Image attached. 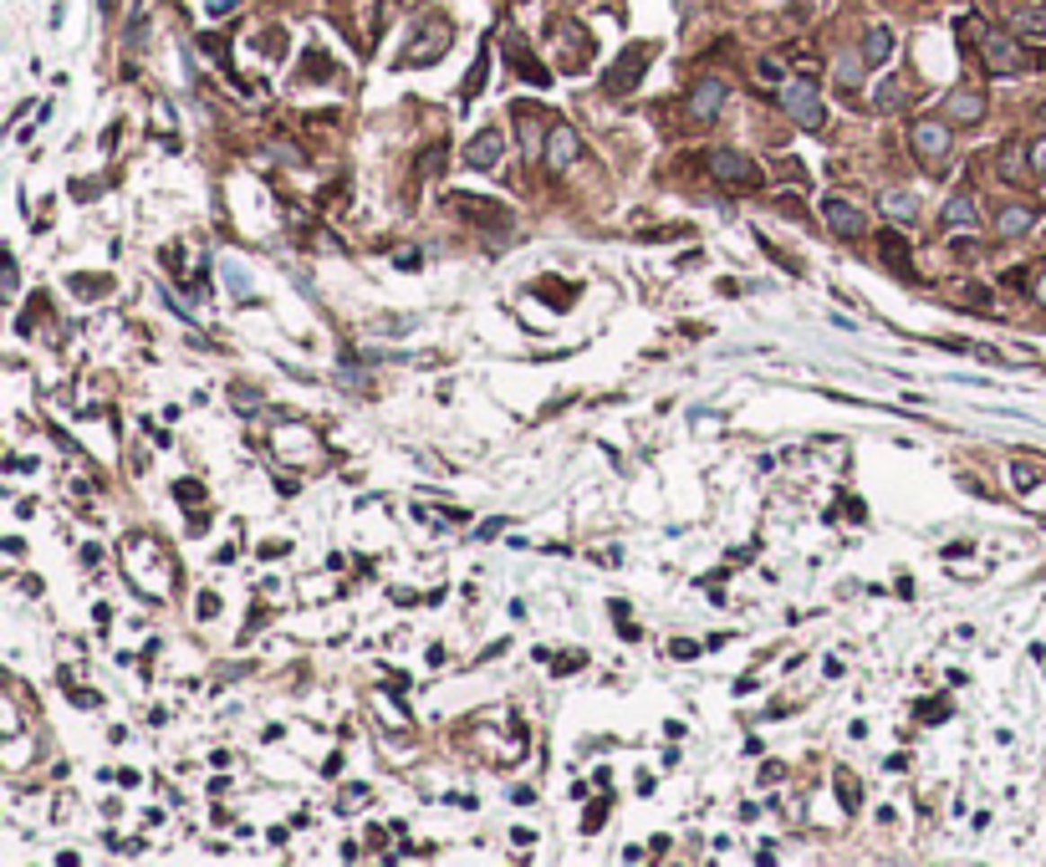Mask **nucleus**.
Returning a JSON list of instances; mask_svg holds the SVG:
<instances>
[{
    "mask_svg": "<svg viewBox=\"0 0 1046 867\" xmlns=\"http://www.w3.org/2000/svg\"><path fill=\"white\" fill-rule=\"evenodd\" d=\"M1031 169H1036V173H1046V133H1042V138H1036V143H1031Z\"/></svg>",
    "mask_w": 1046,
    "mask_h": 867,
    "instance_id": "4c0bfd02",
    "label": "nucleus"
},
{
    "mask_svg": "<svg viewBox=\"0 0 1046 867\" xmlns=\"http://www.w3.org/2000/svg\"><path fill=\"white\" fill-rule=\"evenodd\" d=\"M235 409H261V394L255 388H235Z\"/></svg>",
    "mask_w": 1046,
    "mask_h": 867,
    "instance_id": "a19ab883",
    "label": "nucleus"
},
{
    "mask_svg": "<svg viewBox=\"0 0 1046 867\" xmlns=\"http://www.w3.org/2000/svg\"><path fill=\"white\" fill-rule=\"evenodd\" d=\"M996 173L1006 179V184H1021L1026 173H1036V169H1031V148H1021V143H1006V148H1000V158H996Z\"/></svg>",
    "mask_w": 1046,
    "mask_h": 867,
    "instance_id": "f3484780",
    "label": "nucleus"
},
{
    "mask_svg": "<svg viewBox=\"0 0 1046 867\" xmlns=\"http://www.w3.org/2000/svg\"><path fill=\"white\" fill-rule=\"evenodd\" d=\"M501 158H506V133L501 128H480L475 138H470V148H465V164L470 169H501Z\"/></svg>",
    "mask_w": 1046,
    "mask_h": 867,
    "instance_id": "9b49d317",
    "label": "nucleus"
},
{
    "mask_svg": "<svg viewBox=\"0 0 1046 867\" xmlns=\"http://www.w3.org/2000/svg\"><path fill=\"white\" fill-rule=\"evenodd\" d=\"M950 251H954V255H960V261H970V255H975V240H954V245H950Z\"/></svg>",
    "mask_w": 1046,
    "mask_h": 867,
    "instance_id": "c03bdc74",
    "label": "nucleus"
},
{
    "mask_svg": "<svg viewBox=\"0 0 1046 867\" xmlns=\"http://www.w3.org/2000/svg\"><path fill=\"white\" fill-rule=\"evenodd\" d=\"M756 72H761V82H781V66L776 62H761Z\"/></svg>",
    "mask_w": 1046,
    "mask_h": 867,
    "instance_id": "37998d69",
    "label": "nucleus"
},
{
    "mask_svg": "<svg viewBox=\"0 0 1046 867\" xmlns=\"http://www.w3.org/2000/svg\"><path fill=\"white\" fill-rule=\"evenodd\" d=\"M510 118H516V133H521V154H526V158H541V154H546V133H541L536 108L516 102V108H510Z\"/></svg>",
    "mask_w": 1046,
    "mask_h": 867,
    "instance_id": "2eb2a0df",
    "label": "nucleus"
},
{
    "mask_svg": "<svg viewBox=\"0 0 1046 867\" xmlns=\"http://www.w3.org/2000/svg\"><path fill=\"white\" fill-rule=\"evenodd\" d=\"M919 714H924V725H944V720H950V704H944V699H924Z\"/></svg>",
    "mask_w": 1046,
    "mask_h": 867,
    "instance_id": "7c9ffc66",
    "label": "nucleus"
},
{
    "mask_svg": "<svg viewBox=\"0 0 1046 867\" xmlns=\"http://www.w3.org/2000/svg\"><path fill=\"white\" fill-rule=\"evenodd\" d=\"M980 57H985V66H990L996 77H1015V72H1036V66H1042L1036 51H1026L1015 36L985 26V21H980Z\"/></svg>",
    "mask_w": 1046,
    "mask_h": 867,
    "instance_id": "f257e3e1",
    "label": "nucleus"
},
{
    "mask_svg": "<svg viewBox=\"0 0 1046 867\" xmlns=\"http://www.w3.org/2000/svg\"><path fill=\"white\" fill-rule=\"evenodd\" d=\"M939 225H944V230H980V205H975V194H954L950 205L939 209Z\"/></svg>",
    "mask_w": 1046,
    "mask_h": 867,
    "instance_id": "dca6fc26",
    "label": "nucleus"
},
{
    "mask_svg": "<svg viewBox=\"0 0 1046 867\" xmlns=\"http://www.w3.org/2000/svg\"><path fill=\"white\" fill-rule=\"evenodd\" d=\"M31 312H41V316L51 312V296H47V291H41V296H31ZM21 332H31V316H26V322H21Z\"/></svg>",
    "mask_w": 1046,
    "mask_h": 867,
    "instance_id": "ea45409f",
    "label": "nucleus"
},
{
    "mask_svg": "<svg viewBox=\"0 0 1046 867\" xmlns=\"http://www.w3.org/2000/svg\"><path fill=\"white\" fill-rule=\"evenodd\" d=\"M72 199H97V179H72Z\"/></svg>",
    "mask_w": 1046,
    "mask_h": 867,
    "instance_id": "e433bc0d",
    "label": "nucleus"
},
{
    "mask_svg": "<svg viewBox=\"0 0 1046 867\" xmlns=\"http://www.w3.org/2000/svg\"><path fill=\"white\" fill-rule=\"evenodd\" d=\"M1026 286H1031V296H1036V301H1042V306H1046V266H1036V270H1031V276H1026Z\"/></svg>",
    "mask_w": 1046,
    "mask_h": 867,
    "instance_id": "c9c22d12",
    "label": "nucleus"
},
{
    "mask_svg": "<svg viewBox=\"0 0 1046 867\" xmlns=\"http://www.w3.org/2000/svg\"><path fill=\"white\" fill-rule=\"evenodd\" d=\"M725 97H730V87L720 77H699L695 87H689V118H695L699 128H710L714 118H720V108H725Z\"/></svg>",
    "mask_w": 1046,
    "mask_h": 867,
    "instance_id": "9d476101",
    "label": "nucleus"
},
{
    "mask_svg": "<svg viewBox=\"0 0 1046 867\" xmlns=\"http://www.w3.org/2000/svg\"><path fill=\"white\" fill-rule=\"evenodd\" d=\"M485 66H491V47H480V62L470 66V77H465V102H475V93L485 87Z\"/></svg>",
    "mask_w": 1046,
    "mask_h": 867,
    "instance_id": "cd10ccee",
    "label": "nucleus"
},
{
    "mask_svg": "<svg viewBox=\"0 0 1046 867\" xmlns=\"http://www.w3.org/2000/svg\"><path fill=\"white\" fill-rule=\"evenodd\" d=\"M863 66H868L863 57H842V62H838V87H842V93L863 87Z\"/></svg>",
    "mask_w": 1046,
    "mask_h": 867,
    "instance_id": "393cba45",
    "label": "nucleus"
},
{
    "mask_svg": "<svg viewBox=\"0 0 1046 867\" xmlns=\"http://www.w3.org/2000/svg\"><path fill=\"white\" fill-rule=\"evenodd\" d=\"M653 51H659L653 41H634V47H623V51H618V62H613V72L603 77V93H607V97L634 93L638 82H643V72H649Z\"/></svg>",
    "mask_w": 1046,
    "mask_h": 867,
    "instance_id": "20e7f679",
    "label": "nucleus"
},
{
    "mask_svg": "<svg viewBox=\"0 0 1046 867\" xmlns=\"http://www.w3.org/2000/svg\"><path fill=\"white\" fill-rule=\"evenodd\" d=\"M1015 31H1021V36H1036V41H1046V5H1026V11L1015 16Z\"/></svg>",
    "mask_w": 1046,
    "mask_h": 867,
    "instance_id": "5701e85b",
    "label": "nucleus"
},
{
    "mask_svg": "<svg viewBox=\"0 0 1046 867\" xmlns=\"http://www.w3.org/2000/svg\"><path fill=\"white\" fill-rule=\"evenodd\" d=\"M302 66H306V82H327V77H337V62H332V57H322L317 47H312V51L302 57Z\"/></svg>",
    "mask_w": 1046,
    "mask_h": 867,
    "instance_id": "b1692460",
    "label": "nucleus"
},
{
    "mask_svg": "<svg viewBox=\"0 0 1046 867\" xmlns=\"http://www.w3.org/2000/svg\"><path fill=\"white\" fill-rule=\"evenodd\" d=\"M781 112H786V118L802 128V133H822V128H827L822 93H817V82H811V77L781 82Z\"/></svg>",
    "mask_w": 1046,
    "mask_h": 867,
    "instance_id": "f03ea898",
    "label": "nucleus"
},
{
    "mask_svg": "<svg viewBox=\"0 0 1046 867\" xmlns=\"http://www.w3.org/2000/svg\"><path fill=\"white\" fill-rule=\"evenodd\" d=\"M888 57H893V31L888 26H868V36H863V62L883 66Z\"/></svg>",
    "mask_w": 1046,
    "mask_h": 867,
    "instance_id": "6ab92c4d",
    "label": "nucleus"
},
{
    "mask_svg": "<svg viewBox=\"0 0 1046 867\" xmlns=\"http://www.w3.org/2000/svg\"><path fill=\"white\" fill-rule=\"evenodd\" d=\"M838 796H842V811H857L863 806V786L853 781V771H838Z\"/></svg>",
    "mask_w": 1046,
    "mask_h": 867,
    "instance_id": "bb28decb",
    "label": "nucleus"
},
{
    "mask_svg": "<svg viewBox=\"0 0 1046 867\" xmlns=\"http://www.w3.org/2000/svg\"><path fill=\"white\" fill-rule=\"evenodd\" d=\"M669 653H674V659H695V653H699V643H674V648H669Z\"/></svg>",
    "mask_w": 1046,
    "mask_h": 867,
    "instance_id": "a18cd8bd",
    "label": "nucleus"
},
{
    "mask_svg": "<svg viewBox=\"0 0 1046 867\" xmlns=\"http://www.w3.org/2000/svg\"><path fill=\"white\" fill-rule=\"evenodd\" d=\"M506 62L516 66V77H521V82H531V87H541V93L552 87V72H546V66H541L536 57L526 51V41H521V36H506Z\"/></svg>",
    "mask_w": 1046,
    "mask_h": 867,
    "instance_id": "f8f14e48",
    "label": "nucleus"
},
{
    "mask_svg": "<svg viewBox=\"0 0 1046 867\" xmlns=\"http://www.w3.org/2000/svg\"><path fill=\"white\" fill-rule=\"evenodd\" d=\"M235 5H245V0H209V5H205V16H230Z\"/></svg>",
    "mask_w": 1046,
    "mask_h": 867,
    "instance_id": "58836bf2",
    "label": "nucleus"
},
{
    "mask_svg": "<svg viewBox=\"0 0 1046 867\" xmlns=\"http://www.w3.org/2000/svg\"><path fill=\"white\" fill-rule=\"evenodd\" d=\"M449 47H455V26H449V21H424V26H419V36H413L409 47H403L398 66H434Z\"/></svg>",
    "mask_w": 1046,
    "mask_h": 867,
    "instance_id": "39448f33",
    "label": "nucleus"
},
{
    "mask_svg": "<svg viewBox=\"0 0 1046 867\" xmlns=\"http://www.w3.org/2000/svg\"><path fill=\"white\" fill-rule=\"evenodd\" d=\"M174 500H184V505H190V500H205V485H199V480H179V485H174Z\"/></svg>",
    "mask_w": 1046,
    "mask_h": 867,
    "instance_id": "473e14b6",
    "label": "nucleus"
},
{
    "mask_svg": "<svg viewBox=\"0 0 1046 867\" xmlns=\"http://www.w3.org/2000/svg\"><path fill=\"white\" fill-rule=\"evenodd\" d=\"M562 47H567V62H572V72H582V62L592 57V36L582 31V26H572V31H562Z\"/></svg>",
    "mask_w": 1046,
    "mask_h": 867,
    "instance_id": "412c9836",
    "label": "nucleus"
},
{
    "mask_svg": "<svg viewBox=\"0 0 1046 867\" xmlns=\"http://www.w3.org/2000/svg\"><path fill=\"white\" fill-rule=\"evenodd\" d=\"M607 806H613V796H603V801H592V806H587L582 832H598V827H603V821H607Z\"/></svg>",
    "mask_w": 1046,
    "mask_h": 867,
    "instance_id": "c756f323",
    "label": "nucleus"
},
{
    "mask_svg": "<svg viewBox=\"0 0 1046 867\" xmlns=\"http://www.w3.org/2000/svg\"><path fill=\"white\" fill-rule=\"evenodd\" d=\"M878 251H883V261L899 270L904 281H919V270H914V251H909V240L899 235V230H878Z\"/></svg>",
    "mask_w": 1046,
    "mask_h": 867,
    "instance_id": "4468645a",
    "label": "nucleus"
},
{
    "mask_svg": "<svg viewBox=\"0 0 1046 867\" xmlns=\"http://www.w3.org/2000/svg\"><path fill=\"white\" fill-rule=\"evenodd\" d=\"M194 613L205 617V623H209V617H220V597H215V592H199V602H194Z\"/></svg>",
    "mask_w": 1046,
    "mask_h": 867,
    "instance_id": "f704fd0d",
    "label": "nucleus"
},
{
    "mask_svg": "<svg viewBox=\"0 0 1046 867\" xmlns=\"http://www.w3.org/2000/svg\"><path fill=\"white\" fill-rule=\"evenodd\" d=\"M66 286H72V291H77V296H102V291H108V276H72V281H66Z\"/></svg>",
    "mask_w": 1046,
    "mask_h": 867,
    "instance_id": "c85d7f7f",
    "label": "nucleus"
},
{
    "mask_svg": "<svg viewBox=\"0 0 1046 867\" xmlns=\"http://www.w3.org/2000/svg\"><path fill=\"white\" fill-rule=\"evenodd\" d=\"M822 220H827V230H832V235H863V230H868L863 209L847 205V199H822Z\"/></svg>",
    "mask_w": 1046,
    "mask_h": 867,
    "instance_id": "ddd939ff",
    "label": "nucleus"
},
{
    "mask_svg": "<svg viewBox=\"0 0 1046 867\" xmlns=\"http://www.w3.org/2000/svg\"><path fill=\"white\" fill-rule=\"evenodd\" d=\"M419 261H424L419 251H398V255H394V266H398V270H419Z\"/></svg>",
    "mask_w": 1046,
    "mask_h": 867,
    "instance_id": "79ce46f5",
    "label": "nucleus"
},
{
    "mask_svg": "<svg viewBox=\"0 0 1046 867\" xmlns=\"http://www.w3.org/2000/svg\"><path fill=\"white\" fill-rule=\"evenodd\" d=\"M439 205L449 209V215H465V220H475L480 230H510V209L506 205H495V199H480V194H465V190H444L439 194Z\"/></svg>",
    "mask_w": 1046,
    "mask_h": 867,
    "instance_id": "423d86ee",
    "label": "nucleus"
},
{
    "mask_svg": "<svg viewBox=\"0 0 1046 867\" xmlns=\"http://www.w3.org/2000/svg\"><path fill=\"white\" fill-rule=\"evenodd\" d=\"M950 128L954 123H939V118H919V123L909 128V143H914V154L929 164V169H944L950 164Z\"/></svg>",
    "mask_w": 1046,
    "mask_h": 867,
    "instance_id": "0eeeda50",
    "label": "nucleus"
},
{
    "mask_svg": "<svg viewBox=\"0 0 1046 867\" xmlns=\"http://www.w3.org/2000/svg\"><path fill=\"white\" fill-rule=\"evenodd\" d=\"M1031 225H1036V205H1006L996 215V235L1015 240V235H1026Z\"/></svg>",
    "mask_w": 1046,
    "mask_h": 867,
    "instance_id": "a211bd4d",
    "label": "nucleus"
},
{
    "mask_svg": "<svg viewBox=\"0 0 1046 867\" xmlns=\"http://www.w3.org/2000/svg\"><path fill=\"white\" fill-rule=\"evenodd\" d=\"M444 164H449V148H444V143H434V148H424V154H419V164H413V179H434Z\"/></svg>",
    "mask_w": 1046,
    "mask_h": 867,
    "instance_id": "4be33fe9",
    "label": "nucleus"
},
{
    "mask_svg": "<svg viewBox=\"0 0 1046 867\" xmlns=\"http://www.w3.org/2000/svg\"><path fill=\"white\" fill-rule=\"evenodd\" d=\"M939 108H944V123H954V128H980L985 123V93L980 87H950Z\"/></svg>",
    "mask_w": 1046,
    "mask_h": 867,
    "instance_id": "6e6552de",
    "label": "nucleus"
},
{
    "mask_svg": "<svg viewBox=\"0 0 1046 867\" xmlns=\"http://www.w3.org/2000/svg\"><path fill=\"white\" fill-rule=\"evenodd\" d=\"M1036 480H1042V470H1031V464H1015V470H1011V485L1015 490H1031Z\"/></svg>",
    "mask_w": 1046,
    "mask_h": 867,
    "instance_id": "72a5a7b5",
    "label": "nucleus"
},
{
    "mask_svg": "<svg viewBox=\"0 0 1046 867\" xmlns=\"http://www.w3.org/2000/svg\"><path fill=\"white\" fill-rule=\"evenodd\" d=\"M1036 118H1042V123H1046V102H1042V108H1036Z\"/></svg>",
    "mask_w": 1046,
    "mask_h": 867,
    "instance_id": "49530a36",
    "label": "nucleus"
},
{
    "mask_svg": "<svg viewBox=\"0 0 1046 867\" xmlns=\"http://www.w3.org/2000/svg\"><path fill=\"white\" fill-rule=\"evenodd\" d=\"M878 205H883L888 220H914V215H919L914 194H904V190H883V194H878Z\"/></svg>",
    "mask_w": 1046,
    "mask_h": 867,
    "instance_id": "aec40b11",
    "label": "nucleus"
},
{
    "mask_svg": "<svg viewBox=\"0 0 1046 867\" xmlns=\"http://www.w3.org/2000/svg\"><path fill=\"white\" fill-rule=\"evenodd\" d=\"M363 801H373V791H368V786H348V791H342V801H337V811H358Z\"/></svg>",
    "mask_w": 1046,
    "mask_h": 867,
    "instance_id": "2f4dec72",
    "label": "nucleus"
},
{
    "mask_svg": "<svg viewBox=\"0 0 1046 867\" xmlns=\"http://www.w3.org/2000/svg\"><path fill=\"white\" fill-rule=\"evenodd\" d=\"M577 158H582V138H577V128L556 123L552 133H546V154H541L546 173H567L572 164H577Z\"/></svg>",
    "mask_w": 1046,
    "mask_h": 867,
    "instance_id": "1a4fd4ad",
    "label": "nucleus"
},
{
    "mask_svg": "<svg viewBox=\"0 0 1046 867\" xmlns=\"http://www.w3.org/2000/svg\"><path fill=\"white\" fill-rule=\"evenodd\" d=\"M899 102H904V82H899V77H888L883 87H878V97H873V108H878V112H893Z\"/></svg>",
    "mask_w": 1046,
    "mask_h": 867,
    "instance_id": "a878e982",
    "label": "nucleus"
},
{
    "mask_svg": "<svg viewBox=\"0 0 1046 867\" xmlns=\"http://www.w3.org/2000/svg\"><path fill=\"white\" fill-rule=\"evenodd\" d=\"M705 169H710L714 184H725V190H761V169L740 154V148H710L705 154Z\"/></svg>",
    "mask_w": 1046,
    "mask_h": 867,
    "instance_id": "7ed1b4c3",
    "label": "nucleus"
}]
</instances>
